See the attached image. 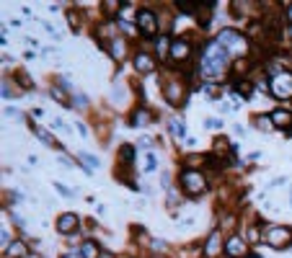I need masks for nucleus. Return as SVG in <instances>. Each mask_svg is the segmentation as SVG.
<instances>
[{
	"instance_id": "33",
	"label": "nucleus",
	"mask_w": 292,
	"mask_h": 258,
	"mask_svg": "<svg viewBox=\"0 0 292 258\" xmlns=\"http://www.w3.org/2000/svg\"><path fill=\"white\" fill-rule=\"evenodd\" d=\"M114 98H116L119 104L124 101V88H121V85H116V88H114Z\"/></svg>"
},
{
	"instance_id": "29",
	"label": "nucleus",
	"mask_w": 292,
	"mask_h": 258,
	"mask_svg": "<svg viewBox=\"0 0 292 258\" xmlns=\"http://www.w3.org/2000/svg\"><path fill=\"white\" fill-rule=\"evenodd\" d=\"M67 21L72 23V29H75V31L80 29V21H78V13H70V11H67Z\"/></svg>"
},
{
	"instance_id": "16",
	"label": "nucleus",
	"mask_w": 292,
	"mask_h": 258,
	"mask_svg": "<svg viewBox=\"0 0 292 258\" xmlns=\"http://www.w3.org/2000/svg\"><path fill=\"white\" fill-rule=\"evenodd\" d=\"M78 253H80V258H99L104 250L99 248V243L96 240H86L80 248H78Z\"/></svg>"
},
{
	"instance_id": "12",
	"label": "nucleus",
	"mask_w": 292,
	"mask_h": 258,
	"mask_svg": "<svg viewBox=\"0 0 292 258\" xmlns=\"http://www.w3.org/2000/svg\"><path fill=\"white\" fill-rule=\"evenodd\" d=\"M135 70L142 72V75L153 72V70H155V57L148 55V52H137V55H135Z\"/></svg>"
},
{
	"instance_id": "27",
	"label": "nucleus",
	"mask_w": 292,
	"mask_h": 258,
	"mask_svg": "<svg viewBox=\"0 0 292 258\" xmlns=\"http://www.w3.org/2000/svg\"><path fill=\"white\" fill-rule=\"evenodd\" d=\"M155 163H158V160H155V155H153V152H148V158H145V170H155Z\"/></svg>"
},
{
	"instance_id": "35",
	"label": "nucleus",
	"mask_w": 292,
	"mask_h": 258,
	"mask_svg": "<svg viewBox=\"0 0 292 258\" xmlns=\"http://www.w3.org/2000/svg\"><path fill=\"white\" fill-rule=\"evenodd\" d=\"M104 8H106V11H111V13H114V11H116V8H119V6H116V3H106V6H104Z\"/></svg>"
},
{
	"instance_id": "21",
	"label": "nucleus",
	"mask_w": 292,
	"mask_h": 258,
	"mask_svg": "<svg viewBox=\"0 0 292 258\" xmlns=\"http://www.w3.org/2000/svg\"><path fill=\"white\" fill-rule=\"evenodd\" d=\"M135 160V147L132 145H121V150H119V163L121 165H130Z\"/></svg>"
},
{
	"instance_id": "4",
	"label": "nucleus",
	"mask_w": 292,
	"mask_h": 258,
	"mask_svg": "<svg viewBox=\"0 0 292 258\" xmlns=\"http://www.w3.org/2000/svg\"><path fill=\"white\" fill-rule=\"evenodd\" d=\"M264 240H266L272 248L284 250V248L292 243V230H289V227H284V225H269V227H266V233H264Z\"/></svg>"
},
{
	"instance_id": "5",
	"label": "nucleus",
	"mask_w": 292,
	"mask_h": 258,
	"mask_svg": "<svg viewBox=\"0 0 292 258\" xmlns=\"http://www.w3.org/2000/svg\"><path fill=\"white\" fill-rule=\"evenodd\" d=\"M163 96H165V101H168L171 106H184V101H186V85H184L179 78L165 80V85H163Z\"/></svg>"
},
{
	"instance_id": "6",
	"label": "nucleus",
	"mask_w": 292,
	"mask_h": 258,
	"mask_svg": "<svg viewBox=\"0 0 292 258\" xmlns=\"http://www.w3.org/2000/svg\"><path fill=\"white\" fill-rule=\"evenodd\" d=\"M269 91H272V96H277V98H292V72H279V75H274Z\"/></svg>"
},
{
	"instance_id": "26",
	"label": "nucleus",
	"mask_w": 292,
	"mask_h": 258,
	"mask_svg": "<svg viewBox=\"0 0 292 258\" xmlns=\"http://www.w3.org/2000/svg\"><path fill=\"white\" fill-rule=\"evenodd\" d=\"M80 160H83V163H86V170H88V173H91V170H93V168L99 165V160H96V158H91V155H86V152H83V155H80Z\"/></svg>"
},
{
	"instance_id": "31",
	"label": "nucleus",
	"mask_w": 292,
	"mask_h": 258,
	"mask_svg": "<svg viewBox=\"0 0 292 258\" xmlns=\"http://www.w3.org/2000/svg\"><path fill=\"white\" fill-rule=\"evenodd\" d=\"M220 124H223L220 119H207V121H204V126H207V129H217Z\"/></svg>"
},
{
	"instance_id": "15",
	"label": "nucleus",
	"mask_w": 292,
	"mask_h": 258,
	"mask_svg": "<svg viewBox=\"0 0 292 258\" xmlns=\"http://www.w3.org/2000/svg\"><path fill=\"white\" fill-rule=\"evenodd\" d=\"M272 121H274V126H279V129H289V124H292V111H287V109H274V111H272Z\"/></svg>"
},
{
	"instance_id": "1",
	"label": "nucleus",
	"mask_w": 292,
	"mask_h": 258,
	"mask_svg": "<svg viewBox=\"0 0 292 258\" xmlns=\"http://www.w3.org/2000/svg\"><path fill=\"white\" fill-rule=\"evenodd\" d=\"M228 57H230V55L217 44V41H212V44L207 47L204 57H202V72H204V75H210V78L220 75V72L225 70V65H228Z\"/></svg>"
},
{
	"instance_id": "9",
	"label": "nucleus",
	"mask_w": 292,
	"mask_h": 258,
	"mask_svg": "<svg viewBox=\"0 0 292 258\" xmlns=\"http://www.w3.org/2000/svg\"><path fill=\"white\" fill-rule=\"evenodd\" d=\"M80 220H78V214H72V212H65V214H60V220H57V233L60 235H75L80 227Z\"/></svg>"
},
{
	"instance_id": "34",
	"label": "nucleus",
	"mask_w": 292,
	"mask_h": 258,
	"mask_svg": "<svg viewBox=\"0 0 292 258\" xmlns=\"http://www.w3.org/2000/svg\"><path fill=\"white\" fill-rule=\"evenodd\" d=\"M75 106H86V96H75Z\"/></svg>"
},
{
	"instance_id": "3",
	"label": "nucleus",
	"mask_w": 292,
	"mask_h": 258,
	"mask_svg": "<svg viewBox=\"0 0 292 258\" xmlns=\"http://www.w3.org/2000/svg\"><path fill=\"white\" fill-rule=\"evenodd\" d=\"M217 44L228 52V55H243L246 49H248V41H246V36L243 34H238L235 29H223L220 34H217Z\"/></svg>"
},
{
	"instance_id": "24",
	"label": "nucleus",
	"mask_w": 292,
	"mask_h": 258,
	"mask_svg": "<svg viewBox=\"0 0 292 258\" xmlns=\"http://www.w3.org/2000/svg\"><path fill=\"white\" fill-rule=\"evenodd\" d=\"M235 88H238V93L246 98V96H251V83H248V80H238L235 83Z\"/></svg>"
},
{
	"instance_id": "19",
	"label": "nucleus",
	"mask_w": 292,
	"mask_h": 258,
	"mask_svg": "<svg viewBox=\"0 0 292 258\" xmlns=\"http://www.w3.org/2000/svg\"><path fill=\"white\" fill-rule=\"evenodd\" d=\"M212 11H215V6H197V13L194 16H199V23L207 26V23H210V18H212Z\"/></svg>"
},
{
	"instance_id": "23",
	"label": "nucleus",
	"mask_w": 292,
	"mask_h": 258,
	"mask_svg": "<svg viewBox=\"0 0 292 258\" xmlns=\"http://www.w3.org/2000/svg\"><path fill=\"white\" fill-rule=\"evenodd\" d=\"M168 36H160L158 41H155V52H158V57H165V52H168L171 55V44H168Z\"/></svg>"
},
{
	"instance_id": "8",
	"label": "nucleus",
	"mask_w": 292,
	"mask_h": 258,
	"mask_svg": "<svg viewBox=\"0 0 292 258\" xmlns=\"http://www.w3.org/2000/svg\"><path fill=\"white\" fill-rule=\"evenodd\" d=\"M137 29H140L142 36H153V34H158V16H155L150 8L137 11Z\"/></svg>"
},
{
	"instance_id": "28",
	"label": "nucleus",
	"mask_w": 292,
	"mask_h": 258,
	"mask_svg": "<svg viewBox=\"0 0 292 258\" xmlns=\"http://www.w3.org/2000/svg\"><path fill=\"white\" fill-rule=\"evenodd\" d=\"M150 248H153L155 253H163V250H165V243H163V240H150Z\"/></svg>"
},
{
	"instance_id": "11",
	"label": "nucleus",
	"mask_w": 292,
	"mask_h": 258,
	"mask_svg": "<svg viewBox=\"0 0 292 258\" xmlns=\"http://www.w3.org/2000/svg\"><path fill=\"white\" fill-rule=\"evenodd\" d=\"M220 253H225V243H223L220 233H212L210 238H207V243H204V255L207 258H217Z\"/></svg>"
},
{
	"instance_id": "30",
	"label": "nucleus",
	"mask_w": 292,
	"mask_h": 258,
	"mask_svg": "<svg viewBox=\"0 0 292 258\" xmlns=\"http://www.w3.org/2000/svg\"><path fill=\"white\" fill-rule=\"evenodd\" d=\"M228 145H230V142H228L225 137H217V142H215V147H217L220 152H223V150H228Z\"/></svg>"
},
{
	"instance_id": "36",
	"label": "nucleus",
	"mask_w": 292,
	"mask_h": 258,
	"mask_svg": "<svg viewBox=\"0 0 292 258\" xmlns=\"http://www.w3.org/2000/svg\"><path fill=\"white\" fill-rule=\"evenodd\" d=\"M99 258H116V255H114V253H109V250H104V253H101Z\"/></svg>"
},
{
	"instance_id": "18",
	"label": "nucleus",
	"mask_w": 292,
	"mask_h": 258,
	"mask_svg": "<svg viewBox=\"0 0 292 258\" xmlns=\"http://www.w3.org/2000/svg\"><path fill=\"white\" fill-rule=\"evenodd\" d=\"M6 253H8V258H26V245H23V240H13Z\"/></svg>"
},
{
	"instance_id": "17",
	"label": "nucleus",
	"mask_w": 292,
	"mask_h": 258,
	"mask_svg": "<svg viewBox=\"0 0 292 258\" xmlns=\"http://www.w3.org/2000/svg\"><path fill=\"white\" fill-rule=\"evenodd\" d=\"M254 126H256V129H261V132H272V129H274L272 114H269V116H266V114H259V116H254Z\"/></svg>"
},
{
	"instance_id": "7",
	"label": "nucleus",
	"mask_w": 292,
	"mask_h": 258,
	"mask_svg": "<svg viewBox=\"0 0 292 258\" xmlns=\"http://www.w3.org/2000/svg\"><path fill=\"white\" fill-rule=\"evenodd\" d=\"M225 255L228 258H251V250H248V243L240 235H230L225 240Z\"/></svg>"
},
{
	"instance_id": "10",
	"label": "nucleus",
	"mask_w": 292,
	"mask_h": 258,
	"mask_svg": "<svg viewBox=\"0 0 292 258\" xmlns=\"http://www.w3.org/2000/svg\"><path fill=\"white\" fill-rule=\"evenodd\" d=\"M189 55H191V44L186 39H174L171 41V60L174 62H184V60H189Z\"/></svg>"
},
{
	"instance_id": "20",
	"label": "nucleus",
	"mask_w": 292,
	"mask_h": 258,
	"mask_svg": "<svg viewBox=\"0 0 292 258\" xmlns=\"http://www.w3.org/2000/svg\"><path fill=\"white\" fill-rule=\"evenodd\" d=\"M50 96H52L55 101H60L62 106H70V96L60 88V85H50Z\"/></svg>"
},
{
	"instance_id": "32",
	"label": "nucleus",
	"mask_w": 292,
	"mask_h": 258,
	"mask_svg": "<svg viewBox=\"0 0 292 258\" xmlns=\"http://www.w3.org/2000/svg\"><path fill=\"white\" fill-rule=\"evenodd\" d=\"M16 78H18V80H21V85H23V88H31V78H26V75H23V72H18V75H16Z\"/></svg>"
},
{
	"instance_id": "37",
	"label": "nucleus",
	"mask_w": 292,
	"mask_h": 258,
	"mask_svg": "<svg viewBox=\"0 0 292 258\" xmlns=\"http://www.w3.org/2000/svg\"><path fill=\"white\" fill-rule=\"evenodd\" d=\"M62 258H80V253H65Z\"/></svg>"
},
{
	"instance_id": "22",
	"label": "nucleus",
	"mask_w": 292,
	"mask_h": 258,
	"mask_svg": "<svg viewBox=\"0 0 292 258\" xmlns=\"http://www.w3.org/2000/svg\"><path fill=\"white\" fill-rule=\"evenodd\" d=\"M34 135L44 142V145H50V147H57V142H55V137L47 132V129H41V126H34Z\"/></svg>"
},
{
	"instance_id": "40",
	"label": "nucleus",
	"mask_w": 292,
	"mask_h": 258,
	"mask_svg": "<svg viewBox=\"0 0 292 258\" xmlns=\"http://www.w3.org/2000/svg\"><path fill=\"white\" fill-rule=\"evenodd\" d=\"M29 258H41V255H29Z\"/></svg>"
},
{
	"instance_id": "13",
	"label": "nucleus",
	"mask_w": 292,
	"mask_h": 258,
	"mask_svg": "<svg viewBox=\"0 0 292 258\" xmlns=\"http://www.w3.org/2000/svg\"><path fill=\"white\" fill-rule=\"evenodd\" d=\"M130 124H132V126H148V124H153V114H150L145 106H137V109L132 111V116H130Z\"/></svg>"
},
{
	"instance_id": "39",
	"label": "nucleus",
	"mask_w": 292,
	"mask_h": 258,
	"mask_svg": "<svg viewBox=\"0 0 292 258\" xmlns=\"http://www.w3.org/2000/svg\"><path fill=\"white\" fill-rule=\"evenodd\" d=\"M289 204H292V191H289Z\"/></svg>"
},
{
	"instance_id": "25",
	"label": "nucleus",
	"mask_w": 292,
	"mask_h": 258,
	"mask_svg": "<svg viewBox=\"0 0 292 258\" xmlns=\"http://www.w3.org/2000/svg\"><path fill=\"white\" fill-rule=\"evenodd\" d=\"M168 132H171L174 137H184V124H181V121H171V124H168Z\"/></svg>"
},
{
	"instance_id": "38",
	"label": "nucleus",
	"mask_w": 292,
	"mask_h": 258,
	"mask_svg": "<svg viewBox=\"0 0 292 258\" xmlns=\"http://www.w3.org/2000/svg\"><path fill=\"white\" fill-rule=\"evenodd\" d=\"M287 21H292V6L287 8Z\"/></svg>"
},
{
	"instance_id": "2",
	"label": "nucleus",
	"mask_w": 292,
	"mask_h": 258,
	"mask_svg": "<svg viewBox=\"0 0 292 258\" xmlns=\"http://www.w3.org/2000/svg\"><path fill=\"white\" fill-rule=\"evenodd\" d=\"M179 184H181V191L186 196H191V199L202 196L207 191V178H204L202 170H197V168H186L181 173V178H179Z\"/></svg>"
},
{
	"instance_id": "14",
	"label": "nucleus",
	"mask_w": 292,
	"mask_h": 258,
	"mask_svg": "<svg viewBox=\"0 0 292 258\" xmlns=\"http://www.w3.org/2000/svg\"><path fill=\"white\" fill-rule=\"evenodd\" d=\"M109 55H111V60L121 62L124 57H127V41H124V39H111V44H109Z\"/></svg>"
}]
</instances>
